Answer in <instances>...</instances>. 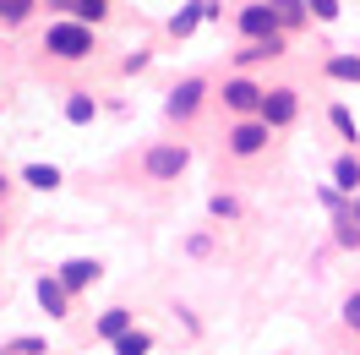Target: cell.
Here are the masks:
<instances>
[{
	"label": "cell",
	"instance_id": "obj_9",
	"mask_svg": "<svg viewBox=\"0 0 360 355\" xmlns=\"http://www.w3.org/2000/svg\"><path fill=\"white\" fill-rule=\"evenodd\" d=\"M213 11H219L213 0H191L186 11H175V17H169V39H186V33H197V23H202V17H213Z\"/></svg>",
	"mask_w": 360,
	"mask_h": 355
},
{
	"label": "cell",
	"instance_id": "obj_4",
	"mask_svg": "<svg viewBox=\"0 0 360 355\" xmlns=\"http://www.w3.org/2000/svg\"><path fill=\"white\" fill-rule=\"evenodd\" d=\"M219 99H224V110H229V115H240V120H246V115H262V99H268V88H257L251 77H229Z\"/></svg>",
	"mask_w": 360,
	"mask_h": 355
},
{
	"label": "cell",
	"instance_id": "obj_8",
	"mask_svg": "<svg viewBox=\"0 0 360 355\" xmlns=\"http://www.w3.org/2000/svg\"><path fill=\"white\" fill-rule=\"evenodd\" d=\"M39 306L49 311V317H55V323H60V317H71V289L60 285V273H55V279H39Z\"/></svg>",
	"mask_w": 360,
	"mask_h": 355
},
{
	"label": "cell",
	"instance_id": "obj_31",
	"mask_svg": "<svg viewBox=\"0 0 360 355\" xmlns=\"http://www.w3.org/2000/svg\"><path fill=\"white\" fill-rule=\"evenodd\" d=\"M0 355H11V350H0Z\"/></svg>",
	"mask_w": 360,
	"mask_h": 355
},
{
	"label": "cell",
	"instance_id": "obj_7",
	"mask_svg": "<svg viewBox=\"0 0 360 355\" xmlns=\"http://www.w3.org/2000/svg\"><path fill=\"white\" fill-rule=\"evenodd\" d=\"M207 82L202 77H186V82H175V93H169V120H191L197 115V104H202Z\"/></svg>",
	"mask_w": 360,
	"mask_h": 355
},
{
	"label": "cell",
	"instance_id": "obj_6",
	"mask_svg": "<svg viewBox=\"0 0 360 355\" xmlns=\"http://www.w3.org/2000/svg\"><path fill=\"white\" fill-rule=\"evenodd\" d=\"M240 33H246L251 44H257V39H273V33H278V11H273V0L240 6Z\"/></svg>",
	"mask_w": 360,
	"mask_h": 355
},
{
	"label": "cell",
	"instance_id": "obj_26",
	"mask_svg": "<svg viewBox=\"0 0 360 355\" xmlns=\"http://www.w3.org/2000/svg\"><path fill=\"white\" fill-rule=\"evenodd\" d=\"M344 323L360 333V295H349V301H344Z\"/></svg>",
	"mask_w": 360,
	"mask_h": 355
},
{
	"label": "cell",
	"instance_id": "obj_25",
	"mask_svg": "<svg viewBox=\"0 0 360 355\" xmlns=\"http://www.w3.org/2000/svg\"><path fill=\"white\" fill-rule=\"evenodd\" d=\"M213 213H219V219H235V213H240V202H235V197H213Z\"/></svg>",
	"mask_w": 360,
	"mask_h": 355
},
{
	"label": "cell",
	"instance_id": "obj_3",
	"mask_svg": "<svg viewBox=\"0 0 360 355\" xmlns=\"http://www.w3.org/2000/svg\"><path fill=\"white\" fill-rule=\"evenodd\" d=\"M268 120H262V115H246V120H235V126H229V154L235 158H257L262 154V148H268Z\"/></svg>",
	"mask_w": 360,
	"mask_h": 355
},
{
	"label": "cell",
	"instance_id": "obj_29",
	"mask_svg": "<svg viewBox=\"0 0 360 355\" xmlns=\"http://www.w3.org/2000/svg\"><path fill=\"white\" fill-rule=\"evenodd\" d=\"M49 6H66V11H71V0H49Z\"/></svg>",
	"mask_w": 360,
	"mask_h": 355
},
{
	"label": "cell",
	"instance_id": "obj_22",
	"mask_svg": "<svg viewBox=\"0 0 360 355\" xmlns=\"http://www.w3.org/2000/svg\"><path fill=\"white\" fill-rule=\"evenodd\" d=\"M328 120H333V132L344 137V142H355V120H349V110H344V104H333V110H328Z\"/></svg>",
	"mask_w": 360,
	"mask_h": 355
},
{
	"label": "cell",
	"instance_id": "obj_17",
	"mask_svg": "<svg viewBox=\"0 0 360 355\" xmlns=\"http://www.w3.org/2000/svg\"><path fill=\"white\" fill-rule=\"evenodd\" d=\"M71 17H77V23H104V17H110V0H71Z\"/></svg>",
	"mask_w": 360,
	"mask_h": 355
},
{
	"label": "cell",
	"instance_id": "obj_19",
	"mask_svg": "<svg viewBox=\"0 0 360 355\" xmlns=\"http://www.w3.org/2000/svg\"><path fill=\"white\" fill-rule=\"evenodd\" d=\"M148 350H153V339H148L142 328H131V333L115 339V355H148Z\"/></svg>",
	"mask_w": 360,
	"mask_h": 355
},
{
	"label": "cell",
	"instance_id": "obj_27",
	"mask_svg": "<svg viewBox=\"0 0 360 355\" xmlns=\"http://www.w3.org/2000/svg\"><path fill=\"white\" fill-rule=\"evenodd\" d=\"M349 213H355V219H360V192H355V197H349Z\"/></svg>",
	"mask_w": 360,
	"mask_h": 355
},
{
	"label": "cell",
	"instance_id": "obj_28",
	"mask_svg": "<svg viewBox=\"0 0 360 355\" xmlns=\"http://www.w3.org/2000/svg\"><path fill=\"white\" fill-rule=\"evenodd\" d=\"M6 192H11V180H6V170H0V197H6Z\"/></svg>",
	"mask_w": 360,
	"mask_h": 355
},
{
	"label": "cell",
	"instance_id": "obj_24",
	"mask_svg": "<svg viewBox=\"0 0 360 355\" xmlns=\"http://www.w3.org/2000/svg\"><path fill=\"white\" fill-rule=\"evenodd\" d=\"M306 6H311L316 23H333V17H338V0H306Z\"/></svg>",
	"mask_w": 360,
	"mask_h": 355
},
{
	"label": "cell",
	"instance_id": "obj_1",
	"mask_svg": "<svg viewBox=\"0 0 360 355\" xmlns=\"http://www.w3.org/2000/svg\"><path fill=\"white\" fill-rule=\"evenodd\" d=\"M44 49L55 55V61H88L93 55V27L77 23V17H71V23H55L44 33Z\"/></svg>",
	"mask_w": 360,
	"mask_h": 355
},
{
	"label": "cell",
	"instance_id": "obj_5",
	"mask_svg": "<svg viewBox=\"0 0 360 355\" xmlns=\"http://www.w3.org/2000/svg\"><path fill=\"white\" fill-rule=\"evenodd\" d=\"M295 115H300V93H295V88H268V99H262V120H268L273 132H284Z\"/></svg>",
	"mask_w": 360,
	"mask_h": 355
},
{
	"label": "cell",
	"instance_id": "obj_23",
	"mask_svg": "<svg viewBox=\"0 0 360 355\" xmlns=\"http://www.w3.org/2000/svg\"><path fill=\"white\" fill-rule=\"evenodd\" d=\"M6 350H11V355H44V339H33V333H22V339H11Z\"/></svg>",
	"mask_w": 360,
	"mask_h": 355
},
{
	"label": "cell",
	"instance_id": "obj_16",
	"mask_svg": "<svg viewBox=\"0 0 360 355\" xmlns=\"http://www.w3.org/2000/svg\"><path fill=\"white\" fill-rule=\"evenodd\" d=\"M93 115H98L93 93H71V99H66V120H71V126H88Z\"/></svg>",
	"mask_w": 360,
	"mask_h": 355
},
{
	"label": "cell",
	"instance_id": "obj_11",
	"mask_svg": "<svg viewBox=\"0 0 360 355\" xmlns=\"http://www.w3.org/2000/svg\"><path fill=\"white\" fill-rule=\"evenodd\" d=\"M278 55H284V33H273V39H257V44H246L240 55H235V61H240V66H257V61H278Z\"/></svg>",
	"mask_w": 360,
	"mask_h": 355
},
{
	"label": "cell",
	"instance_id": "obj_2",
	"mask_svg": "<svg viewBox=\"0 0 360 355\" xmlns=\"http://www.w3.org/2000/svg\"><path fill=\"white\" fill-rule=\"evenodd\" d=\"M186 164H191V154H186L180 142H158V148H148V158H142V175L148 180H180Z\"/></svg>",
	"mask_w": 360,
	"mask_h": 355
},
{
	"label": "cell",
	"instance_id": "obj_13",
	"mask_svg": "<svg viewBox=\"0 0 360 355\" xmlns=\"http://www.w3.org/2000/svg\"><path fill=\"white\" fill-rule=\"evenodd\" d=\"M333 186L344 192V197H355V192H360V158H355V154H344V158L333 164Z\"/></svg>",
	"mask_w": 360,
	"mask_h": 355
},
{
	"label": "cell",
	"instance_id": "obj_14",
	"mask_svg": "<svg viewBox=\"0 0 360 355\" xmlns=\"http://www.w3.org/2000/svg\"><path fill=\"white\" fill-rule=\"evenodd\" d=\"M333 241L344 246V251H355V246H360V219L349 213V208H344V213H333Z\"/></svg>",
	"mask_w": 360,
	"mask_h": 355
},
{
	"label": "cell",
	"instance_id": "obj_15",
	"mask_svg": "<svg viewBox=\"0 0 360 355\" xmlns=\"http://www.w3.org/2000/svg\"><path fill=\"white\" fill-rule=\"evenodd\" d=\"M22 180L33 186V192H55V186H60V170H55V164H27Z\"/></svg>",
	"mask_w": 360,
	"mask_h": 355
},
{
	"label": "cell",
	"instance_id": "obj_12",
	"mask_svg": "<svg viewBox=\"0 0 360 355\" xmlns=\"http://www.w3.org/2000/svg\"><path fill=\"white\" fill-rule=\"evenodd\" d=\"M93 333H98V339H110V344H115L120 333H131V311H126V306H110L104 317H98V328H93Z\"/></svg>",
	"mask_w": 360,
	"mask_h": 355
},
{
	"label": "cell",
	"instance_id": "obj_21",
	"mask_svg": "<svg viewBox=\"0 0 360 355\" xmlns=\"http://www.w3.org/2000/svg\"><path fill=\"white\" fill-rule=\"evenodd\" d=\"M33 17V0H0V23L6 27H22Z\"/></svg>",
	"mask_w": 360,
	"mask_h": 355
},
{
	"label": "cell",
	"instance_id": "obj_10",
	"mask_svg": "<svg viewBox=\"0 0 360 355\" xmlns=\"http://www.w3.org/2000/svg\"><path fill=\"white\" fill-rule=\"evenodd\" d=\"M93 279H98V263L93 257H71V263H60V285L77 295V289H88Z\"/></svg>",
	"mask_w": 360,
	"mask_h": 355
},
{
	"label": "cell",
	"instance_id": "obj_30",
	"mask_svg": "<svg viewBox=\"0 0 360 355\" xmlns=\"http://www.w3.org/2000/svg\"><path fill=\"white\" fill-rule=\"evenodd\" d=\"M0 241H6V219H0Z\"/></svg>",
	"mask_w": 360,
	"mask_h": 355
},
{
	"label": "cell",
	"instance_id": "obj_18",
	"mask_svg": "<svg viewBox=\"0 0 360 355\" xmlns=\"http://www.w3.org/2000/svg\"><path fill=\"white\" fill-rule=\"evenodd\" d=\"M273 11H278V27H300L311 6H306V0H273Z\"/></svg>",
	"mask_w": 360,
	"mask_h": 355
},
{
	"label": "cell",
	"instance_id": "obj_20",
	"mask_svg": "<svg viewBox=\"0 0 360 355\" xmlns=\"http://www.w3.org/2000/svg\"><path fill=\"white\" fill-rule=\"evenodd\" d=\"M328 77H338V82H360V55H333V61H328Z\"/></svg>",
	"mask_w": 360,
	"mask_h": 355
}]
</instances>
